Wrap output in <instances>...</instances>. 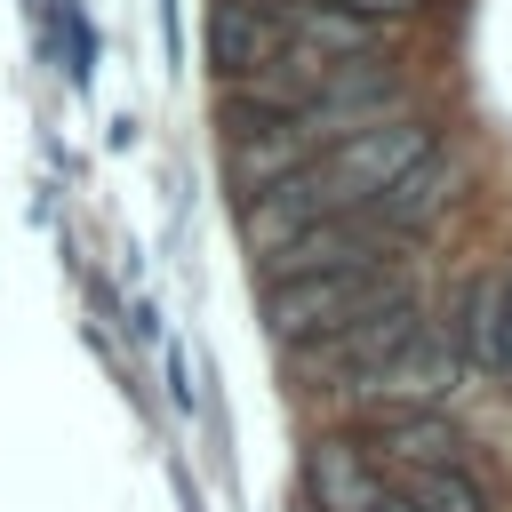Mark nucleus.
<instances>
[{
  "mask_svg": "<svg viewBox=\"0 0 512 512\" xmlns=\"http://www.w3.org/2000/svg\"><path fill=\"white\" fill-rule=\"evenodd\" d=\"M400 496H408L416 512H496L488 488H480L464 464H408V472H400Z\"/></svg>",
  "mask_w": 512,
  "mask_h": 512,
  "instance_id": "9d476101",
  "label": "nucleus"
},
{
  "mask_svg": "<svg viewBox=\"0 0 512 512\" xmlns=\"http://www.w3.org/2000/svg\"><path fill=\"white\" fill-rule=\"evenodd\" d=\"M408 272L400 264H328V272H280L264 288V328L288 344V352H320L336 344L344 328L408 304Z\"/></svg>",
  "mask_w": 512,
  "mask_h": 512,
  "instance_id": "f03ea898",
  "label": "nucleus"
},
{
  "mask_svg": "<svg viewBox=\"0 0 512 512\" xmlns=\"http://www.w3.org/2000/svg\"><path fill=\"white\" fill-rule=\"evenodd\" d=\"M208 56L232 88L248 80H280V88H312V80H288V64H312L288 48V24H280V0H216L208 8ZM328 72V64H320Z\"/></svg>",
  "mask_w": 512,
  "mask_h": 512,
  "instance_id": "7ed1b4c3",
  "label": "nucleus"
},
{
  "mask_svg": "<svg viewBox=\"0 0 512 512\" xmlns=\"http://www.w3.org/2000/svg\"><path fill=\"white\" fill-rule=\"evenodd\" d=\"M424 336V312H416V296L408 304H392V312H376V320H360V328H344L336 336V384L344 376H360V368H376V360H392L400 344H416Z\"/></svg>",
  "mask_w": 512,
  "mask_h": 512,
  "instance_id": "6e6552de",
  "label": "nucleus"
},
{
  "mask_svg": "<svg viewBox=\"0 0 512 512\" xmlns=\"http://www.w3.org/2000/svg\"><path fill=\"white\" fill-rule=\"evenodd\" d=\"M376 512H416V504H408V496H384V504H376Z\"/></svg>",
  "mask_w": 512,
  "mask_h": 512,
  "instance_id": "ddd939ff",
  "label": "nucleus"
},
{
  "mask_svg": "<svg viewBox=\"0 0 512 512\" xmlns=\"http://www.w3.org/2000/svg\"><path fill=\"white\" fill-rule=\"evenodd\" d=\"M448 376H456V352L424 328V336H416V344H400L392 360H376V368L344 376V392H352V400H368V408H384V416H416V408H432V400L448 392Z\"/></svg>",
  "mask_w": 512,
  "mask_h": 512,
  "instance_id": "20e7f679",
  "label": "nucleus"
},
{
  "mask_svg": "<svg viewBox=\"0 0 512 512\" xmlns=\"http://www.w3.org/2000/svg\"><path fill=\"white\" fill-rule=\"evenodd\" d=\"M328 8H352V16H376V24H392V16H408L416 0H328Z\"/></svg>",
  "mask_w": 512,
  "mask_h": 512,
  "instance_id": "9b49d317",
  "label": "nucleus"
},
{
  "mask_svg": "<svg viewBox=\"0 0 512 512\" xmlns=\"http://www.w3.org/2000/svg\"><path fill=\"white\" fill-rule=\"evenodd\" d=\"M376 448L408 472V464H456L464 440H456V424H440L432 408H416V416H384V424H376Z\"/></svg>",
  "mask_w": 512,
  "mask_h": 512,
  "instance_id": "1a4fd4ad",
  "label": "nucleus"
},
{
  "mask_svg": "<svg viewBox=\"0 0 512 512\" xmlns=\"http://www.w3.org/2000/svg\"><path fill=\"white\" fill-rule=\"evenodd\" d=\"M456 192H464V160H456L448 144H432V152H424V160H416V168H408V176H400V184H392L368 216L400 240V232H416V224L448 216V208H456Z\"/></svg>",
  "mask_w": 512,
  "mask_h": 512,
  "instance_id": "39448f33",
  "label": "nucleus"
},
{
  "mask_svg": "<svg viewBox=\"0 0 512 512\" xmlns=\"http://www.w3.org/2000/svg\"><path fill=\"white\" fill-rule=\"evenodd\" d=\"M456 360L480 376L504 368V280H488V272L464 280V296H456Z\"/></svg>",
  "mask_w": 512,
  "mask_h": 512,
  "instance_id": "0eeeda50",
  "label": "nucleus"
},
{
  "mask_svg": "<svg viewBox=\"0 0 512 512\" xmlns=\"http://www.w3.org/2000/svg\"><path fill=\"white\" fill-rule=\"evenodd\" d=\"M304 488H312V504L320 512H376L392 488L376 480V464H368V448L360 440H312V464H304Z\"/></svg>",
  "mask_w": 512,
  "mask_h": 512,
  "instance_id": "423d86ee",
  "label": "nucleus"
},
{
  "mask_svg": "<svg viewBox=\"0 0 512 512\" xmlns=\"http://www.w3.org/2000/svg\"><path fill=\"white\" fill-rule=\"evenodd\" d=\"M496 376H512V272H504V368Z\"/></svg>",
  "mask_w": 512,
  "mask_h": 512,
  "instance_id": "f8f14e48",
  "label": "nucleus"
},
{
  "mask_svg": "<svg viewBox=\"0 0 512 512\" xmlns=\"http://www.w3.org/2000/svg\"><path fill=\"white\" fill-rule=\"evenodd\" d=\"M432 144H440L432 120H408V112H384V120H368L360 136L320 144L312 160H296L280 184H264V192L248 200V248H256V256H280L296 232H312V224H328V216L376 208Z\"/></svg>",
  "mask_w": 512,
  "mask_h": 512,
  "instance_id": "f257e3e1",
  "label": "nucleus"
}]
</instances>
